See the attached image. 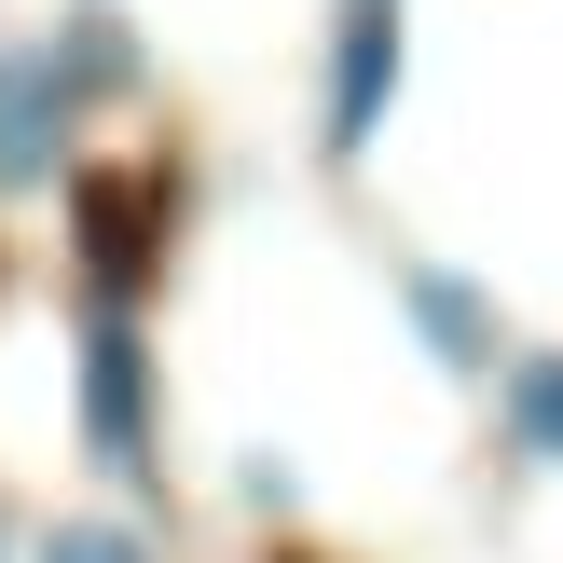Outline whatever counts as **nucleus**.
<instances>
[{
  "label": "nucleus",
  "instance_id": "f257e3e1",
  "mask_svg": "<svg viewBox=\"0 0 563 563\" xmlns=\"http://www.w3.org/2000/svg\"><path fill=\"white\" fill-rule=\"evenodd\" d=\"M82 454H97L110 482H137V467H152V344H137L124 302H97V317H82Z\"/></svg>",
  "mask_w": 563,
  "mask_h": 563
},
{
  "label": "nucleus",
  "instance_id": "7ed1b4c3",
  "mask_svg": "<svg viewBox=\"0 0 563 563\" xmlns=\"http://www.w3.org/2000/svg\"><path fill=\"white\" fill-rule=\"evenodd\" d=\"M69 207H82V262H97V302H137L152 289V207H165V179H69Z\"/></svg>",
  "mask_w": 563,
  "mask_h": 563
},
{
  "label": "nucleus",
  "instance_id": "39448f33",
  "mask_svg": "<svg viewBox=\"0 0 563 563\" xmlns=\"http://www.w3.org/2000/svg\"><path fill=\"white\" fill-rule=\"evenodd\" d=\"M399 317L427 330V357H440V372H495V344H509V330H495V302L467 289L454 262H412V275H399Z\"/></svg>",
  "mask_w": 563,
  "mask_h": 563
},
{
  "label": "nucleus",
  "instance_id": "6e6552de",
  "mask_svg": "<svg viewBox=\"0 0 563 563\" xmlns=\"http://www.w3.org/2000/svg\"><path fill=\"white\" fill-rule=\"evenodd\" d=\"M42 563H152V550H137L124 522H55V537H42Z\"/></svg>",
  "mask_w": 563,
  "mask_h": 563
},
{
  "label": "nucleus",
  "instance_id": "1a4fd4ad",
  "mask_svg": "<svg viewBox=\"0 0 563 563\" xmlns=\"http://www.w3.org/2000/svg\"><path fill=\"white\" fill-rule=\"evenodd\" d=\"M234 495H247V509H289V495H302V467H289V454H262V440H247V454H234Z\"/></svg>",
  "mask_w": 563,
  "mask_h": 563
},
{
  "label": "nucleus",
  "instance_id": "f03ea898",
  "mask_svg": "<svg viewBox=\"0 0 563 563\" xmlns=\"http://www.w3.org/2000/svg\"><path fill=\"white\" fill-rule=\"evenodd\" d=\"M412 27H399V0H344L330 14V110H317V137H330V165H357L385 137V110H399V69H412Z\"/></svg>",
  "mask_w": 563,
  "mask_h": 563
},
{
  "label": "nucleus",
  "instance_id": "423d86ee",
  "mask_svg": "<svg viewBox=\"0 0 563 563\" xmlns=\"http://www.w3.org/2000/svg\"><path fill=\"white\" fill-rule=\"evenodd\" d=\"M42 69H55V97H69V110H82V97H124V82H137V27L97 0V14H69V27L42 42Z\"/></svg>",
  "mask_w": 563,
  "mask_h": 563
},
{
  "label": "nucleus",
  "instance_id": "20e7f679",
  "mask_svg": "<svg viewBox=\"0 0 563 563\" xmlns=\"http://www.w3.org/2000/svg\"><path fill=\"white\" fill-rule=\"evenodd\" d=\"M69 179V97L42 55H0V192H55Z\"/></svg>",
  "mask_w": 563,
  "mask_h": 563
},
{
  "label": "nucleus",
  "instance_id": "0eeeda50",
  "mask_svg": "<svg viewBox=\"0 0 563 563\" xmlns=\"http://www.w3.org/2000/svg\"><path fill=\"white\" fill-rule=\"evenodd\" d=\"M495 412H509V454H537V467H563V344H537V357H509V372H495Z\"/></svg>",
  "mask_w": 563,
  "mask_h": 563
}]
</instances>
